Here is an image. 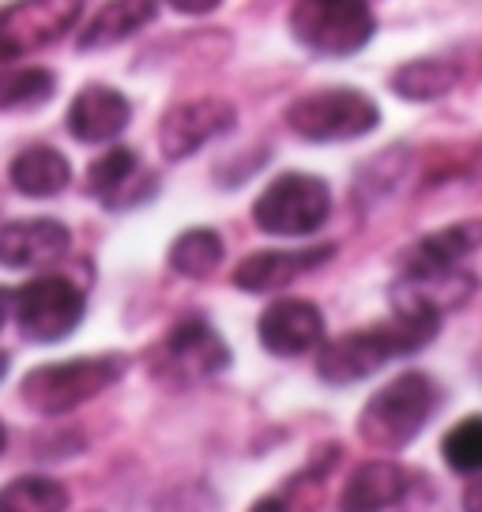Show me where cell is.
I'll list each match as a JSON object with an SVG mask.
<instances>
[{
	"label": "cell",
	"instance_id": "25",
	"mask_svg": "<svg viewBox=\"0 0 482 512\" xmlns=\"http://www.w3.org/2000/svg\"><path fill=\"white\" fill-rule=\"evenodd\" d=\"M57 80L46 68H19L0 80V110H27V106H42L53 98Z\"/></svg>",
	"mask_w": 482,
	"mask_h": 512
},
{
	"label": "cell",
	"instance_id": "9",
	"mask_svg": "<svg viewBox=\"0 0 482 512\" xmlns=\"http://www.w3.org/2000/svg\"><path fill=\"white\" fill-rule=\"evenodd\" d=\"M230 362L234 354L226 347V339L204 317H185L159 343V373L162 377L170 373L181 384L219 377L230 369Z\"/></svg>",
	"mask_w": 482,
	"mask_h": 512
},
{
	"label": "cell",
	"instance_id": "13",
	"mask_svg": "<svg viewBox=\"0 0 482 512\" xmlns=\"http://www.w3.org/2000/svg\"><path fill=\"white\" fill-rule=\"evenodd\" d=\"M264 351L275 358H298L324 343V313L309 298H279L257 320Z\"/></svg>",
	"mask_w": 482,
	"mask_h": 512
},
{
	"label": "cell",
	"instance_id": "12",
	"mask_svg": "<svg viewBox=\"0 0 482 512\" xmlns=\"http://www.w3.org/2000/svg\"><path fill=\"white\" fill-rule=\"evenodd\" d=\"M87 189H91V196H95L102 208L129 211L155 196L159 177L147 170L132 147H110L102 159L91 162Z\"/></svg>",
	"mask_w": 482,
	"mask_h": 512
},
{
	"label": "cell",
	"instance_id": "27",
	"mask_svg": "<svg viewBox=\"0 0 482 512\" xmlns=\"http://www.w3.org/2000/svg\"><path fill=\"white\" fill-rule=\"evenodd\" d=\"M464 509H482V482H475V486L464 490Z\"/></svg>",
	"mask_w": 482,
	"mask_h": 512
},
{
	"label": "cell",
	"instance_id": "17",
	"mask_svg": "<svg viewBox=\"0 0 482 512\" xmlns=\"http://www.w3.org/2000/svg\"><path fill=\"white\" fill-rule=\"evenodd\" d=\"M415 494V475L403 471L400 464H388V460H373L351 471V479L339 494V505L351 512H381L407 505V497Z\"/></svg>",
	"mask_w": 482,
	"mask_h": 512
},
{
	"label": "cell",
	"instance_id": "14",
	"mask_svg": "<svg viewBox=\"0 0 482 512\" xmlns=\"http://www.w3.org/2000/svg\"><path fill=\"white\" fill-rule=\"evenodd\" d=\"M72 245V230L61 219H12L0 226V268L31 272L57 264Z\"/></svg>",
	"mask_w": 482,
	"mask_h": 512
},
{
	"label": "cell",
	"instance_id": "26",
	"mask_svg": "<svg viewBox=\"0 0 482 512\" xmlns=\"http://www.w3.org/2000/svg\"><path fill=\"white\" fill-rule=\"evenodd\" d=\"M174 12H181V16H208V12H215L223 0H166Z\"/></svg>",
	"mask_w": 482,
	"mask_h": 512
},
{
	"label": "cell",
	"instance_id": "29",
	"mask_svg": "<svg viewBox=\"0 0 482 512\" xmlns=\"http://www.w3.org/2000/svg\"><path fill=\"white\" fill-rule=\"evenodd\" d=\"M4 373H8V354L0 351V381H4Z\"/></svg>",
	"mask_w": 482,
	"mask_h": 512
},
{
	"label": "cell",
	"instance_id": "28",
	"mask_svg": "<svg viewBox=\"0 0 482 512\" xmlns=\"http://www.w3.org/2000/svg\"><path fill=\"white\" fill-rule=\"evenodd\" d=\"M8 313H12V294H8V290H0V328H4Z\"/></svg>",
	"mask_w": 482,
	"mask_h": 512
},
{
	"label": "cell",
	"instance_id": "24",
	"mask_svg": "<svg viewBox=\"0 0 482 512\" xmlns=\"http://www.w3.org/2000/svg\"><path fill=\"white\" fill-rule=\"evenodd\" d=\"M441 456L456 475H482V415L460 418L445 441H441Z\"/></svg>",
	"mask_w": 482,
	"mask_h": 512
},
{
	"label": "cell",
	"instance_id": "4",
	"mask_svg": "<svg viewBox=\"0 0 482 512\" xmlns=\"http://www.w3.org/2000/svg\"><path fill=\"white\" fill-rule=\"evenodd\" d=\"M283 117L309 144H343L381 125V106L358 87H317L294 98Z\"/></svg>",
	"mask_w": 482,
	"mask_h": 512
},
{
	"label": "cell",
	"instance_id": "15",
	"mask_svg": "<svg viewBox=\"0 0 482 512\" xmlns=\"http://www.w3.org/2000/svg\"><path fill=\"white\" fill-rule=\"evenodd\" d=\"M336 256V245H313V249H260L245 256L234 268V287L245 294H272L290 287L298 275L321 268Z\"/></svg>",
	"mask_w": 482,
	"mask_h": 512
},
{
	"label": "cell",
	"instance_id": "21",
	"mask_svg": "<svg viewBox=\"0 0 482 512\" xmlns=\"http://www.w3.org/2000/svg\"><path fill=\"white\" fill-rule=\"evenodd\" d=\"M460 72L452 61H441V57H418V61H407L392 72V91L407 102H434V98H445L456 87Z\"/></svg>",
	"mask_w": 482,
	"mask_h": 512
},
{
	"label": "cell",
	"instance_id": "2",
	"mask_svg": "<svg viewBox=\"0 0 482 512\" xmlns=\"http://www.w3.org/2000/svg\"><path fill=\"white\" fill-rule=\"evenodd\" d=\"M437 407H441V388L426 373L407 369L400 377H392L385 388L373 392L370 403L358 415V433L370 448L400 452L437 415Z\"/></svg>",
	"mask_w": 482,
	"mask_h": 512
},
{
	"label": "cell",
	"instance_id": "5",
	"mask_svg": "<svg viewBox=\"0 0 482 512\" xmlns=\"http://www.w3.org/2000/svg\"><path fill=\"white\" fill-rule=\"evenodd\" d=\"M332 215V189L317 174L287 170L257 196L253 223L275 238H309Z\"/></svg>",
	"mask_w": 482,
	"mask_h": 512
},
{
	"label": "cell",
	"instance_id": "7",
	"mask_svg": "<svg viewBox=\"0 0 482 512\" xmlns=\"http://www.w3.org/2000/svg\"><path fill=\"white\" fill-rule=\"evenodd\" d=\"M19 332L34 343H61L83 324L87 298L65 275H38L12 294Z\"/></svg>",
	"mask_w": 482,
	"mask_h": 512
},
{
	"label": "cell",
	"instance_id": "8",
	"mask_svg": "<svg viewBox=\"0 0 482 512\" xmlns=\"http://www.w3.org/2000/svg\"><path fill=\"white\" fill-rule=\"evenodd\" d=\"M83 16V0H16L0 12V57L16 61L61 42Z\"/></svg>",
	"mask_w": 482,
	"mask_h": 512
},
{
	"label": "cell",
	"instance_id": "20",
	"mask_svg": "<svg viewBox=\"0 0 482 512\" xmlns=\"http://www.w3.org/2000/svg\"><path fill=\"white\" fill-rule=\"evenodd\" d=\"M159 16V0H106L80 34V49H106L140 34Z\"/></svg>",
	"mask_w": 482,
	"mask_h": 512
},
{
	"label": "cell",
	"instance_id": "18",
	"mask_svg": "<svg viewBox=\"0 0 482 512\" xmlns=\"http://www.w3.org/2000/svg\"><path fill=\"white\" fill-rule=\"evenodd\" d=\"M482 249V219H460L418 238L415 245H407L396 260V272H418V268H452L464 256Z\"/></svg>",
	"mask_w": 482,
	"mask_h": 512
},
{
	"label": "cell",
	"instance_id": "19",
	"mask_svg": "<svg viewBox=\"0 0 482 512\" xmlns=\"http://www.w3.org/2000/svg\"><path fill=\"white\" fill-rule=\"evenodd\" d=\"M8 181H12L16 192H23V196L46 200V196H57V192L68 189L72 166H68V159L57 151V147L31 144L12 159V166H8Z\"/></svg>",
	"mask_w": 482,
	"mask_h": 512
},
{
	"label": "cell",
	"instance_id": "16",
	"mask_svg": "<svg viewBox=\"0 0 482 512\" xmlns=\"http://www.w3.org/2000/svg\"><path fill=\"white\" fill-rule=\"evenodd\" d=\"M132 121V102L110 83H87L68 106V132L80 144H110Z\"/></svg>",
	"mask_w": 482,
	"mask_h": 512
},
{
	"label": "cell",
	"instance_id": "1",
	"mask_svg": "<svg viewBox=\"0 0 482 512\" xmlns=\"http://www.w3.org/2000/svg\"><path fill=\"white\" fill-rule=\"evenodd\" d=\"M437 332H441V317L396 309L388 320H377L370 328H358V332H347V336L321 343L317 373L328 384L366 381L388 362H400V358H411L422 347H430V339Z\"/></svg>",
	"mask_w": 482,
	"mask_h": 512
},
{
	"label": "cell",
	"instance_id": "11",
	"mask_svg": "<svg viewBox=\"0 0 482 512\" xmlns=\"http://www.w3.org/2000/svg\"><path fill=\"white\" fill-rule=\"evenodd\" d=\"M238 125V110L226 98H193L177 102L162 113L159 121V147L170 162H181L196 155L204 144L219 140L223 132Z\"/></svg>",
	"mask_w": 482,
	"mask_h": 512
},
{
	"label": "cell",
	"instance_id": "10",
	"mask_svg": "<svg viewBox=\"0 0 482 512\" xmlns=\"http://www.w3.org/2000/svg\"><path fill=\"white\" fill-rule=\"evenodd\" d=\"M479 294V275L464 272L460 264L452 268H418V272H396V283L388 298L403 313H426V317H449L464 309Z\"/></svg>",
	"mask_w": 482,
	"mask_h": 512
},
{
	"label": "cell",
	"instance_id": "22",
	"mask_svg": "<svg viewBox=\"0 0 482 512\" xmlns=\"http://www.w3.org/2000/svg\"><path fill=\"white\" fill-rule=\"evenodd\" d=\"M223 238L211 226H193L170 245V268L185 279H208L223 264Z\"/></svg>",
	"mask_w": 482,
	"mask_h": 512
},
{
	"label": "cell",
	"instance_id": "23",
	"mask_svg": "<svg viewBox=\"0 0 482 512\" xmlns=\"http://www.w3.org/2000/svg\"><path fill=\"white\" fill-rule=\"evenodd\" d=\"M68 490L49 475H19L0 486V512H61Z\"/></svg>",
	"mask_w": 482,
	"mask_h": 512
},
{
	"label": "cell",
	"instance_id": "30",
	"mask_svg": "<svg viewBox=\"0 0 482 512\" xmlns=\"http://www.w3.org/2000/svg\"><path fill=\"white\" fill-rule=\"evenodd\" d=\"M4 445H8V430H4V422H0V452H4Z\"/></svg>",
	"mask_w": 482,
	"mask_h": 512
},
{
	"label": "cell",
	"instance_id": "3",
	"mask_svg": "<svg viewBox=\"0 0 482 512\" xmlns=\"http://www.w3.org/2000/svg\"><path fill=\"white\" fill-rule=\"evenodd\" d=\"M125 366L129 362L121 354H87V358L34 366L19 384V396L38 415H65L113 388L125 377Z\"/></svg>",
	"mask_w": 482,
	"mask_h": 512
},
{
	"label": "cell",
	"instance_id": "6",
	"mask_svg": "<svg viewBox=\"0 0 482 512\" xmlns=\"http://www.w3.org/2000/svg\"><path fill=\"white\" fill-rule=\"evenodd\" d=\"M290 34L298 46L321 57H351L377 34L366 0H298L290 12Z\"/></svg>",
	"mask_w": 482,
	"mask_h": 512
}]
</instances>
